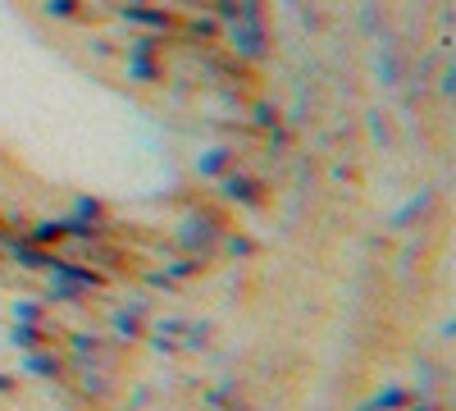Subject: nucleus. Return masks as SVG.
Wrapping results in <instances>:
<instances>
[{
	"label": "nucleus",
	"mask_w": 456,
	"mask_h": 411,
	"mask_svg": "<svg viewBox=\"0 0 456 411\" xmlns=\"http://www.w3.org/2000/svg\"><path fill=\"white\" fill-rule=\"evenodd\" d=\"M260 42H265V37H260V28H256V19H251V28H238V23H233V46H242L247 55H260V51H265Z\"/></svg>",
	"instance_id": "f257e3e1"
},
{
	"label": "nucleus",
	"mask_w": 456,
	"mask_h": 411,
	"mask_svg": "<svg viewBox=\"0 0 456 411\" xmlns=\"http://www.w3.org/2000/svg\"><path fill=\"white\" fill-rule=\"evenodd\" d=\"M5 389H14V380H5V375H0V393H5Z\"/></svg>",
	"instance_id": "9d476101"
},
{
	"label": "nucleus",
	"mask_w": 456,
	"mask_h": 411,
	"mask_svg": "<svg viewBox=\"0 0 456 411\" xmlns=\"http://www.w3.org/2000/svg\"><path fill=\"white\" fill-rule=\"evenodd\" d=\"M64 234H69V219H51L37 229V242H51V238H64Z\"/></svg>",
	"instance_id": "f03ea898"
},
{
	"label": "nucleus",
	"mask_w": 456,
	"mask_h": 411,
	"mask_svg": "<svg viewBox=\"0 0 456 411\" xmlns=\"http://www.w3.org/2000/svg\"><path fill=\"white\" fill-rule=\"evenodd\" d=\"M10 251H14L19 260H23V266H28V270H37V266H46V260H51V256H42V251H32V247H19V242H14Z\"/></svg>",
	"instance_id": "7ed1b4c3"
},
{
	"label": "nucleus",
	"mask_w": 456,
	"mask_h": 411,
	"mask_svg": "<svg viewBox=\"0 0 456 411\" xmlns=\"http://www.w3.org/2000/svg\"><path fill=\"white\" fill-rule=\"evenodd\" d=\"M224 165H228V152H215V156H206V160H201V174H219Z\"/></svg>",
	"instance_id": "423d86ee"
},
{
	"label": "nucleus",
	"mask_w": 456,
	"mask_h": 411,
	"mask_svg": "<svg viewBox=\"0 0 456 411\" xmlns=\"http://www.w3.org/2000/svg\"><path fill=\"white\" fill-rule=\"evenodd\" d=\"M37 339H42V329H14V343H23V348H32Z\"/></svg>",
	"instance_id": "6e6552de"
},
{
	"label": "nucleus",
	"mask_w": 456,
	"mask_h": 411,
	"mask_svg": "<svg viewBox=\"0 0 456 411\" xmlns=\"http://www.w3.org/2000/svg\"><path fill=\"white\" fill-rule=\"evenodd\" d=\"M228 193H233V197H247V201H256V193H251V183H247V178H228Z\"/></svg>",
	"instance_id": "0eeeda50"
},
{
	"label": "nucleus",
	"mask_w": 456,
	"mask_h": 411,
	"mask_svg": "<svg viewBox=\"0 0 456 411\" xmlns=\"http://www.w3.org/2000/svg\"><path fill=\"white\" fill-rule=\"evenodd\" d=\"M51 14H73V0H51Z\"/></svg>",
	"instance_id": "1a4fd4ad"
},
{
	"label": "nucleus",
	"mask_w": 456,
	"mask_h": 411,
	"mask_svg": "<svg viewBox=\"0 0 456 411\" xmlns=\"http://www.w3.org/2000/svg\"><path fill=\"white\" fill-rule=\"evenodd\" d=\"M28 370H37V375H55L60 361L55 357H28Z\"/></svg>",
	"instance_id": "39448f33"
},
{
	"label": "nucleus",
	"mask_w": 456,
	"mask_h": 411,
	"mask_svg": "<svg viewBox=\"0 0 456 411\" xmlns=\"http://www.w3.org/2000/svg\"><path fill=\"white\" fill-rule=\"evenodd\" d=\"M379 69H384V83H397L393 73H397V55H393V46L384 42V55H379Z\"/></svg>",
	"instance_id": "20e7f679"
}]
</instances>
